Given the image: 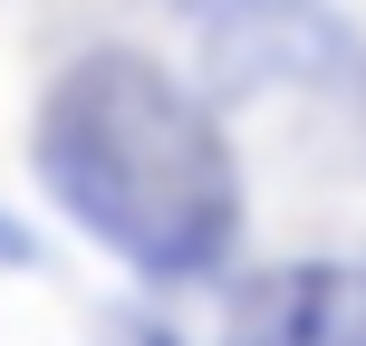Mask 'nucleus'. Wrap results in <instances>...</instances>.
I'll return each instance as SVG.
<instances>
[{"label": "nucleus", "instance_id": "f257e3e1", "mask_svg": "<svg viewBox=\"0 0 366 346\" xmlns=\"http://www.w3.org/2000/svg\"><path fill=\"white\" fill-rule=\"evenodd\" d=\"M39 183L145 279H202L232 250L241 173L222 126L135 49H87L39 106Z\"/></svg>", "mask_w": 366, "mask_h": 346}, {"label": "nucleus", "instance_id": "20e7f679", "mask_svg": "<svg viewBox=\"0 0 366 346\" xmlns=\"http://www.w3.org/2000/svg\"><path fill=\"white\" fill-rule=\"evenodd\" d=\"M0 250H29V240H19V231H0Z\"/></svg>", "mask_w": 366, "mask_h": 346}, {"label": "nucleus", "instance_id": "f03ea898", "mask_svg": "<svg viewBox=\"0 0 366 346\" xmlns=\"http://www.w3.org/2000/svg\"><path fill=\"white\" fill-rule=\"evenodd\" d=\"M232 346H366V270L347 260H299L241 289Z\"/></svg>", "mask_w": 366, "mask_h": 346}, {"label": "nucleus", "instance_id": "7ed1b4c3", "mask_svg": "<svg viewBox=\"0 0 366 346\" xmlns=\"http://www.w3.org/2000/svg\"><path fill=\"white\" fill-rule=\"evenodd\" d=\"M116 346H164V337H145V327H135V337H116Z\"/></svg>", "mask_w": 366, "mask_h": 346}]
</instances>
